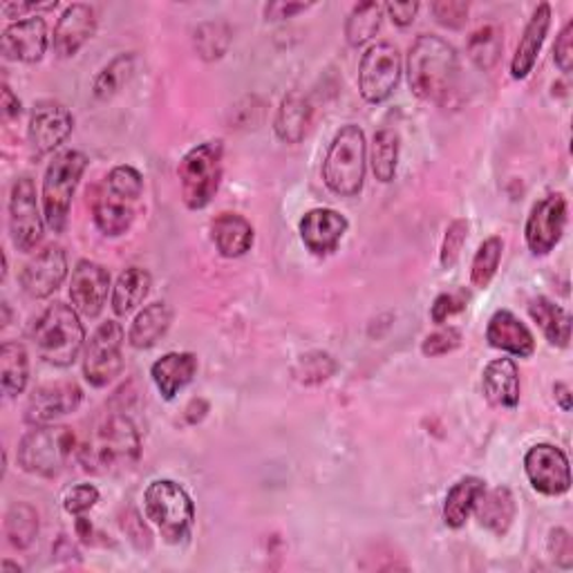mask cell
I'll return each instance as SVG.
<instances>
[{"mask_svg": "<svg viewBox=\"0 0 573 573\" xmlns=\"http://www.w3.org/2000/svg\"><path fill=\"white\" fill-rule=\"evenodd\" d=\"M553 394H555V401L560 404V408L564 413H569L571 411V387L566 383H555Z\"/></svg>", "mask_w": 573, "mask_h": 573, "instance_id": "54", "label": "cell"}, {"mask_svg": "<svg viewBox=\"0 0 573 573\" xmlns=\"http://www.w3.org/2000/svg\"><path fill=\"white\" fill-rule=\"evenodd\" d=\"M430 10L439 25L450 30H462L469 21L471 8L469 3H464V0H439V3H432Z\"/></svg>", "mask_w": 573, "mask_h": 573, "instance_id": "43", "label": "cell"}, {"mask_svg": "<svg viewBox=\"0 0 573 573\" xmlns=\"http://www.w3.org/2000/svg\"><path fill=\"white\" fill-rule=\"evenodd\" d=\"M566 228V200L562 193H551L540 200L527 220L525 238L536 256L551 254L564 236Z\"/></svg>", "mask_w": 573, "mask_h": 573, "instance_id": "13", "label": "cell"}, {"mask_svg": "<svg viewBox=\"0 0 573 573\" xmlns=\"http://www.w3.org/2000/svg\"><path fill=\"white\" fill-rule=\"evenodd\" d=\"M553 61L560 68V72H564V75L571 72V68H573V21H569L555 38Z\"/></svg>", "mask_w": 573, "mask_h": 573, "instance_id": "48", "label": "cell"}, {"mask_svg": "<svg viewBox=\"0 0 573 573\" xmlns=\"http://www.w3.org/2000/svg\"><path fill=\"white\" fill-rule=\"evenodd\" d=\"M515 513H518V506H515V497L508 486H497L488 493L484 491V495L475 506L480 525L499 538L506 536V531L510 529Z\"/></svg>", "mask_w": 573, "mask_h": 573, "instance_id": "28", "label": "cell"}, {"mask_svg": "<svg viewBox=\"0 0 573 573\" xmlns=\"http://www.w3.org/2000/svg\"><path fill=\"white\" fill-rule=\"evenodd\" d=\"M222 153L224 146L220 139H215L198 144L182 157L178 166V178L184 204L189 209L200 211L209 206L215 198L222 180Z\"/></svg>", "mask_w": 573, "mask_h": 573, "instance_id": "8", "label": "cell"}, {"mask_svg": "<svg viewBox=\"0 0 573 573\" xmlns=\"http://www.w3.org/2000/svg\"><path fill=\"white\" fill-rule=\"evenodd\" d=\"M68 276V258L59 245L45 247L21 271V286L27 296L41 301L52 296Z\"/></svg>", "mask_w": 573, "mask_h": 573, "instance_id": "16", "label": "cell"}, {"mask_svg": "<svg viewBox=\"0 0 573 573\" xmlns=\"http://www.w3.org/2000/svg\"><path fill=\"white\" fill-rule=\"evenodd\" d=\"M153 278L142 267L126 269L112 286V312L117 316H128L148 296Z\"/></svg>", "mask_w": 573, "mask_h": 573, "instance_id": "30", "label": "cell"}, {"mask_svg": "<svg viewBox=\"0 0 573 573\" xmlns=\"http://www.w3.org/2000/svg\"><path fill=\"white\" fill-rule=\"evenodd\" d=\"M460 79L454 47L435 34H422L408 52V83L424 101H443Z\"/></svg>", "mask_w": 573, "mask_h": 573, "instance_id": "2", "label": "cell"}, {"mask_svg": "<svg viewBox=\"0 0 573 573\" xmlns=\"http://www.w3.org/2000/svg\"><path fill=\"white\" fill-rule=\"evenodd\" d=\"M170 323H173V312L166 303L146 305L131 325L128 342L135 350H150L157 346L159 338L166 336Z\"/></svg>", "mask_w": 573, "mask_h": 573, "instance_id": "29", "label": "cell"}, {"mask_svg": "<svg viewBox=\"0 0 573 573\" xmlns=\"http://www.w3.org/2000/svg\"><path fill=\"white\" fill-rule=\"evenodd\" d=\"M336 370V363L332 361V357L327 355H307L303 357L301 361V368H299V377L305 381V383H318V381H325L334 374Z\"/></svg>", "mask_w": 573, "mask_h": 573, "instance_id": "46", "label": "cell"}, {"mask_svg": "<svg viewBox=\"0 0 573 573\" xmlns=\"http://www.w3.org/2000/svg\"><path fill=\"white\" fill-rule=\"evenodd\" d=\"M94 224L99 232L108 238H120L124 236L133 220H135V211L131 206L128 200H122L117 195H112L110 191L101 193L94 200Z\"/></svg>", "mask_w": 573, "mask_h": 573, "instance_id": "31", "label": "cell"}, {"mask_svg": "<svg viewBox=\"0 0 573 573\" xmlns=\"http://www.w3.org/2000/svg\"><path fill=\"white\" fill-rule=\"evenodd\" d=\"M108 290H110V273L101 265L92 260H81L70 280V301L72 307L88 316L97 318L108 301Z\"/></svg>", "mask_w": 573, "mask_h": 573, "instance_id": "17", "label": "cell"}, {"mask_svg": "<svg viewBox=\"0 0 573 573\" xmlns=\"http://www.w3.org/2000/svg\"><path fill=\"white\" fill-rule=\"evenodd\" d=\"M460 346H462V332L457 327H446V329L430 334L424 340L422 352L432 359V357H443L448 352H454Z\"/></svg>", "mask_w": 573, "mask_h": 573, "instance_id": "45", "label": "cell"}, {"mask_svg": "<svg viewBox=\"0 0 573 573\" xmlns=\"http://www.w3.org/2000/svg\"><path fill=\"white\" fill-rule=\"evenodd\" d=\"M486 340L491 342V348L520 359H529L536 352V338L531 329L508 310H499L491 316Z\"/></svg>", "mask_w": 573, "mask_h": 573, "instance_id": "21", "label": "cell"}, {"mask_svg": "<svg viewBox=\"0 0 573 573\" xmlns=\"http://www.w3.org/2000/svg\"><path fill=\"white\" fill-rule=\"evenodd\" d=\"M484 396L497 408H518L520 404V372L513 359H495L482 374Z\"/></svg>", "mask_w": 573, "mask_h": 573, "instance_id": "24", "label": "cell"}, {"mask_svg": "<svg viewBox=\"0 0 573 573\" xmlns=\"http://www.w3.org/2000/svg\"><path fill=\"white\" fill-rule=\"evenodd\" d=\"M45 217L38 211L36 189L30 178L16 180L10 195V236L19 251L30 254L43 240Z\"/></svg>", "mask_w": 573, "mask_h": 573, "instance_id": "11", "label": "cell"}, {"mask_svg": "<svg viewBox=\"0 0 573 573\" xmlns=\"http://www.w3.org/2000/svg\"><path fill=\"white\" fill-rule=\"evenodd\" d=\"M310 3H271L265 8L267 21H282V19H294L296 14L310 10Z\"/></svg>", "mask_w": 573, "mask_h": 573, "instance_id": "51", "label": "cell"}, {"mask_svg": "<svg viewBox=\"0 0 573 573\" xmlns=\"http://www.w3.org/2000/svg\"><path fill=\"white\" fill-rule=\"evenodd\" d=\"M312 117H314V108H312L310 99L303 92L292 90L280 101L273 131H276L278 139L284 144H301L310 133Z\"/></svg>", "mask_w": 573, "mask_h": 573, "instance_id": "25", "label": "cell"}, {"mask_svg": "<svg viewBox=\"0 0 573 573\" xmlns=\"http://www.w3.org/2000/svg\"><path fill=\"white\" fill-rule=\"evenodd\" d=\"M32 340L45 363L56 368L72 366L86 342V329L79 321V312L66 303L49 305L36 318Z\"/></svg>", "mask_w": 573, "mask_h": 573, "instance_id": "3", "label": "cell"}, {"mask_svg": "<svg viewBox=\"0 0 573 573\" xmlns=\"http://www.w3.org/2000/svg\"><path fill=\"white\" fill-rule=\"evenodd\" d=\"M467 307V296L464 294H441L435 299L432 310H430V318L435 323H446L450 316L460 314Z\"/></svg>", "mask_w": 573, "mask_h": 573, "instance_id": "49", "label": "cell"}, {"mask_svg": "<svg viewBox=\"0 0 573 573\" xmlns=\"http://www.w3.org/2000/svg\"><path fill=\"white\" fill-rule=\"evenodd\" d=\"M348 220L342 213L334 209H312L303 215L299 232L303 238V245L314 256H329L338 249L342 236L348 234Z\"/></svg>", "mask_w": 573, "mask_h": 573, "instance_id": "18", "label": "cell"}, {"mask_svg": "<svg viewBox=\"0 0 573 573\" xmlns=\"http://www.w3.org/2000/svg\"><path fill=\"white\" fill-rule=\"evenodd\" d=\"M142 457L139 432L122 415L105 417L88 441L79 448V462L86 473L114 475L133 469Z\"/></svg>", "mask_w": 573, "mask_h": 573, "instance_id": "1", "label": "cell"}, {"mask_svg": "<svg viewBox=\"0 0 573 573\" xmlns=\"http://www.w3.org/2000/svg\"><path fill=\"white\" fill-rule=\"evenodd\" d=\"M531 318L538 323L542 329L544 338L555 348H566L571 340V316L566 310H562L558 303L538 296L529 305Z\"/></svg>", "mask_w": 573, "mask_h": 573, "instance_id": "32", "label": "cell"}, {"mask_svg": "<svg viewBox=\"0 0 573 573\" xmlns=\"http://www.w3.org/2000/svg\"><path fill=\"white\" fill-rule=\"evenodd\" d=\"M97 502H99V488L92 484H77L68 488L64 495V508L68 515H75V518H81V515L94 508Z\"/></svg>", "mask_w": 573, "mask_h": 573, "instance_id": "44", "label": "cell"}, {"mask_svg": "<svg viewBox=\"0 0 573 573\" xmlns=\"http://www.w3.org/2000/svg\"><path fill=\"white\" fill-rule=\"evenodd\" d=\"M3 117L5 120L21 117V101L14 97V92L8 83L3 86Z\"/></svg>", "mask_w": 573, "mask_h": 573, "instance_id": "53", "label": "cell"}, {"mask_svg": "<svg viewBox=\"0 0 573 573\" xmlns=\"http://www.w3.org/2000/svg\"><path fill=\"white\" fill-rule=\"evenodd\" d=\"M133 75V56L131 54H120L117 59H112L94 79L92 92L97 99L105 101L110 97L117 94L122 86L131 79Z\"/></svg>", "mask_w": 573, "mask_h": 573, "instance_id": "39", "label": "cell"}, {"mask_svg": "<svg viewBox=\"0 0 573 573\" xmlns=\"http://www.w3.org/2000/svg\"><path fill=\"white\" fill-rule=\"evenodd\" d=\"M502 254H504V243L497 236H493L480 245V249L473 258V265H471V280L478 290H486V286L491 284V280L495 278V273L499 269Z\"/></svg>", "mask_w": 573, "mask_h": 573, "instance_id": "40", "label": "cell"}, {"mask_svg": "<svg viewBox=\"0 0 573 573\" xmlns=\"http://www.w3.org/2000/svg\"><path fill=\"white\" fill-rule=\"evenodd\" d=\"M211 238L224 258H240L254 247V226L238 213H220L211 222Z\"/></svg>", "mask_w": 573, "mask_h": 573, "instance_id": "26", "label": "cell"}, {"mask_svg": "<svg viewBox=\"0 0 573 573\" xmlns=\"http://www.w3.org/2000/svg\"><path fill=\"white\" fill-rule=\"evenodd\" d=\"M47 52V25L41 16H27L3 32V56L10 61L36 64Z\"/></svg>", "mask_w": 573, "mask_h": 573, "instance_id": "19", "label": "cell"}, {"mask_svg": "<svg viewBox=\"0 0 573 573\" xmlns=\"http://www.w3.org/2000/svg\"><path fill=\"white\" fill-rule=\"evenodd\" d=\"M484 491H486V482L475 475L462 478L460 482L452 484V488L448 491L446 502H443L446 527L462 529L469 523L471 515L475 513V506H478L480 497L484 495Z\"/></svg>", "mask_w": 573, "mask_h": 573, "instance_id": "27", "label": "cell"}, {"mask_svg": "<svg viewBox=\"0 0 573 573\" xmlns=\"http://www.w3.org/2000/svg\"><path fill=\"white\" fill-rule=\"evenodd\" d=\"M94 32L97 12L86 3H75L61 14L59 23H56L52 47L61 59H70V56H75L94 36Z\"/></svg>", "mask_w": 573, "mask_h": 573, "instance_id": "20", "label": "cell"}, {"mask_svg": "<svg viewBox=\"0 0 573 573\" xmlns=\"http://www.w3.org/2000/svg\"><path fill=\"white\" fill-rule=\"evenodd\" d=\"M401 81V54L387 43H374L359 64V90L368 103H383Z\"/></svg>", "mask_w": 573, "mask_h": 573, "instance_id": "10", "label": "cell"}, {"mask_svg": "<svg viewBox=\"0 0 573 573\" xmlns=\"http://www.w3.org/2000/svg\"><path fill=\"white\" fill-rule=\"evenodd\" d=\"M0 381L8 396H19L25 392L30 381V359L27 350L16 340H5L0 346Z\"/></svg>", "mask_w": 573, "mask_h": 573, "instance_id": "33", "label": "cell"}, {"mask_svg": "<svg viewBox=\"0 0 573 573\" xmlns=\"http://www.w3.org/2000/svg\"><path fill=\"white\" fill-rule=\"evenodd\" d=\"M146 518L164 542L184 544L195 527V504L184 486L173 480H155L144 491Z\"/></svg>", "mask_w": 573, "mask_h": 573, "instance_id": "4", "label": "cell"}, {"mask_svg": "<svg viewBox=\"0 0 573 573\" xmlns=\"http://www.w3.org/2000/svg\"><path fill=\"white\" fill-rule=\"evenodd\" d=\"M86 168H88V157L83 153L64 150L52 159V164L45 170L41 202H43L45 224L54 234H61L68 224L72 198L79 187V180L86 173Z\"/></svg>", "mask_w": 573, "mask_h": 573, "instance_id": "6", "label": "cell"}, {"mask_svg": "<svg viewBox=\"0 0 573 573\" xmlns=\"http://www.w3.org/2000/svg\"><path fill=\"white\" fill-rule=\"evenodd\" d=\"M547 549H549L551 560L560 569H571L573 566V540H571L569 531L551 529L549 540H547Z\"/></svg>", "mask_w": 573, "mask_h": 573, "instance_id": "47", "label": "cell"}, {"mask_svg": "<svg viewBox=\"0 0 573 573\" xmlns=\"http://www.w3.org/2000/svg\"><path fill=\"white\" fill-rule=\"evenodd\" d=\"M75 128L72 112L59 101H38L30 117V146L36 155H49L59 148Z\"/></svg>", "mask_w": 573, "mask_h": 573, "instance_id": "14", "label": "cell"}, {"mask_svg": "<svg viewBox=\"0 0 573 573\" xmlns=\"http://www.w3.org/2000/svg\"><path fill=\"white\" fill-rule=\"evenodd\" d=\"M83 401V390L72 381L47 383L32 392L25 419L34 426H45L66 415H72Z\"/></svg>", "mask_w": 573, "mask_h": 573, "instance_id": "15", "label": "cell"}, {"mask_svg": "<svg viewBox=\"0 0 573 573\" xmlns=\"http://www.w3.org/2000/svg\"><path fill=\"white\" fill-rule=\"evenodd\" d=\"M549 27H551V5L542 3V5H538L533 16L529 19L525 34L518 43V49H515V54H513V61H510V77L513 79L520 81V79H527L533 72L540 49L547 41Z\"/></svg>", "mask_w": 573, "mask_h": 573, "instance_id": "22", "label": "cell"}, {"mask_svg": "<svg viewBox=\"0 0 573 573\" xmlns=\"http://www.w3.org/2000/svg\"><path fill=\"white\" fill-rule=\"evenodd\" d=\"M195 49L202 56L204 61H215L222 59L226 54L228 45H232V30H228L226 23L222 21H211V23H202L195 30Z\"/></svg>", "mask_w": 573, "mask_h": 573, "instance_id": "38", "label": "cell"}, {"mask_svg": "<svg viewBox=\"0 0 573 573\" xmlns=\"http://www.w3.org/2000/svg\"><path fill=\"white\" fill-rule=\"evenodd\" d=\"M504 41H502V30L497 25H486L480 27L471 38H469V56L471 61L488 72L491 68L497 66L499 54H502Z\"/></svg>", "mask_w": 573, "mask_h": 573, "instance_id": "37", "label": "cell"}, {"mask_svg": "<svg viewBox=\"0 0 573 573\" xmlns=\"http://www.w3.org/2000/svg\"><path fill=\"white\" fill-rule=\"evenodd\" d=\"M368 146L366 135L359 126H342L332 139L325 161L323 180L327 189L340 198H355L361 193L366 182Z\"/></svg>", "mask_w": 573, "mask_h": 573, "instance_id": "5", "label": "cell"}, {"mask_svg": "<svg viewBox=\"0 0 573 573\" xmlns=\"http://www.w3.org/2000/svg\"><path fill=\"white\" fill-rule=\"evenodd\" d=\"M124 329L117 321L101 323L83 352V377L92 387H105L124 370Z\"/></svg>", "mask_w": 573, "mask_h": 573, "instance_id": "9", "label": "cell"}, {"mask_svg": "<svg viewBox=\"0 0 573 573\" xmlns=\"http://www.w3.org/2000/svg\"><path fill=\"white\" fill-rule=\"evenodd\" d=\"M75 448L77 437L70 426L45 424L36 426L21 439L16 460L19 467L30 475L56 478L66 469Z\"/></svg>", "mask_w": 573, "mask_h": 573, "instance_id": "7", "label": "cell"}, {"mask_svg": "<svg viewBox=\"0 0 573 573\" xmlns=\"http://www.w3.org/2000/svg\"><path fill=\"white\" fill-rule=\"evenodd\" d=\"M198 374V357L191 352H168L150 368L153 383L166 401H173Z\"/></svg>", "mask_w": 573, "mask_h": 573, "instance_id": "23", "label": "cell"}, {"mask_svg": "<svg viewBox=\"0 0 573 573\" xmlns=\"http://www.w3.org/2000/svg\"><path fill=\"white\" fill-rule=\"evenodd\" d=\"M469 240V222L467 220H454L443 236V245H441V267L450 269L454 267V262L460 260V254L464 249V243Z\"/></svg>", "mask_w": 573, "mask_h": 573, "instance_id": "42", "label": "cell"}, {"mask_svg": "<svg viewBox=\"0 0 573 573\" xmlns=\"http://www.w3.org/2000/svg\"><path fill=\"white\" fill-rule=\"evenodd\" d=\"M383 5L381 3H361L357 5L346 23V38L352 47L366 45L379 30L383 21Z\"/></svg>", "mask_w": 573, "mask_h": 573, "instance_id": "36", "label": "cell"}, {"mask_svg": "<svg viewBox=\"0 0 573 573\" xmlns=\"http://www.w3.org/2000/svg\"><path fill=\"white\" fill-rule=\"evenodd\" d=\"M56 3H5L3 5V14L8 19H21L30 12H38V10H54Z\"/></svg>", "mask_w": 573, "mask_h": 573, "instance_id": "52", "label": "cell"}, {"mask_svg": "<svg viewBox=\"0 0 573 573\" xmlns=\"http://www.w3.org/2000/svg\"><path fill=\"white\" fill-rule=\"evenodd\" d=\"M525 471L531 486L547 497L564 495L571 488L569 460L553 443L531 446L525 454Z\"/></svg>", "mask_w": 573, "mask_h": 573, "instance_id": "12", "label": "cell"}, {"mask_svg": "<svg viewBox=\"0 0 573 573\" xmlns=\"http://www.w3.org/2000/svg\"><path fill=\"white\" fill-rule=\"evenodd\" d=\"M105 189L112 195L135 202L144 191V180L139 170L133 166H114L105 178Z\"/></svg>", "mask_w": 573, "mask_h": 573, "instance_id": "41", "label": "cell"}, {"mask_svg": "<svg viewBox=\"0 0 573 573\" xmlns=\"http://www.w3.org/2000/svg\"><path fill=\"white\" fill-rule=\"evenodd\" d=\"M370 164L374 170V178L383 184L392 182L396 176L398 166V135L390 128H383L374 135L372 150H370Z\"/></svg>", "mask_w": 573, "mask_h": 573, "instance_id": "34", "label": "cell"}, {"mask_svg": "<svg viewBox=\"0 0 573 573\" xmlns=\"http://www.w3.org/2000/svg\"><path fill=\"white\" fill-rule=\"evenodd\" d=\"M419 8L422 5L417 3V0H408V3H387V5H383V10L390 14L392 23L398 25V27H408L415 21Z\"/></svg>", "mask_w": 573, "mask_h": 573, "instance_id": "50", "label": "cell"}, {"mask_svg": "<svg viewBox=\"0 0 573 573\" xmlns=\"http://www.w3.org/2000/svg\"><path fill=\"white\" fill-rule=\"evenodd\" d=\"M5 536L14 549H27L38 536V513L30 504H14L5 515Z\"/></svg>", "mask_w": 573, "mask_h": 573, "instance_id": "35", "label": "cell"}]
</instances>
